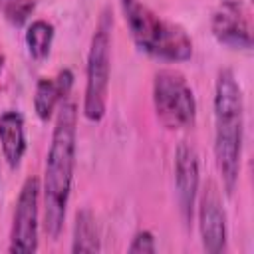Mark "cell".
Wrapping results in <instances>:
<instances>
[{
  "label": "cell",
  "mask_w": 254,
  "mask_h": 254,
  "mask_svg": "<svg viewBox=\"0 0 254 254\" xmlns=\"http://www.w3.org/2000/svg\"><path fill=\"white\" fill-rule=\"evenodd\" d=\"M73 85V73L69 69H62L56 77H42L36 83L34 91V111L42 121H48L56 107L67 99V93Z\"/></svg>",
  "instance_id": "obj_10"
},
{
  "label": "cell",
  "mask_w": 254,
  "mask_h": 254,
  "mask_svg": "<svg viewBox=\"0 0 254 254\" xmlns=\"http://www.w3.org/2000/svg\"><path fill=\"white\" fill-rule=\"evenodd\" d=\"M4 62H6V58H4V54H2V50H0V71H2V67H4Z\"/></svg>",
  "instance_id": "obj_16"
},
{
  "label": "cell",
  "mask_w": 254,
  "mask_h": 254,
  "mask_svg": "<svg viewBox=\"0 0 254 254\" xmlns=\"http://www.w3.org/2000/svg\"><path fill=\"white\" fill-rule=\"evenodd\" d=\"M38 202H40V181L36 177H28L20 189L14 220L10 230V246L12 254H32L38 250Z\"/></svg>",
  "instance_id": "obj_6"
},
{
  "label": "cell",
  "mask_w": 254,
  "mask_h": 254,
  "mask_svg": "<svg viewBox=\"0 0 254 254\" xmlns=\"http://www.w3.org/2000/svg\"><path fill=\"white\" fill-rule=\"evenodd\" d=\"M198 183H200L198 155L190 145L181 143L175 151V190H177L179 210L187 226L192 222L194 216Z\"/></svg>",
  "instance_id": "obj_8"
},
{
  "label": "cell",
  "mask_w": 254,
  "mask_h": 254,
  "mask_svg": "<svg viewBox=\"0 0 254 254\" xmlns=\"http://www.w3.org/2000/svg\"><path fill=\"white\" fill-rule=\"evenodd\" d=\"M157 250L155 246V236L149 232V230H139L131 244H129V252L131 254H153Z\"/></svg>",
  "instance_id": "obj_15"
},
{
  "label": "cell",
  "mask_w": 254,
  "mask_h": 254,
  "mask_svg": "<svg viewBox=\"0 0 254 254\" xmlns=\"http://www.w3.org/2000/svg\"><path fill=\"white\" fill-rule=\"evenodd\" d=\"M99 232L95 218L91 210L83 208L75 214V224H73V242H71V252L83 254V252H99Z\"/></svg>",
  "instance_id": "obj_12"
},
{
  "label": "cell",
  "mask_w": 254,
  "mask_h": 254,
  "mask_svg": "<svg viewBox=\"0 0 254 254\" xmlns=\"http://www.w3.org/2000/svg\"><path fill=\"white\" fill-rule=\"evenodd\" d=\"M77 149V107L73 101H62L52 131L44 169V230L56 240L64 228L65 210L71 194Z\"/></svg>",
  "instance_id": "obj_1"
},
{
  "label": "cell",
  "mask_w": 254,
  "mask_h": 254,
  "mask_svg": "<svg viewBox=\"0 0 254 254\" xmlns=\"http://www.w3.org/2000/svg\"><path fill=\"white\" fill-rule=\"evenodd\" d=\"M119 6L139 50L163 62H187L192 56V40L185 28L165 20L141 0H119Z\"/></svg>",
  "instance_id": "obj_3"
},
{
  "label": "cell",
  "mask_w": 254,
  "mask_h": 254,
  "mask_svg": "<svg viewBox=\"0 0 254 254\" xmlns=\"http://www.w3.org/2000/svg\"><path fill=\"white\" fill-rule=\"evenodd\" d=\"M111 26L113 20L109 12L103 10L89 42L87 65H85L83 115L91 123L101 121L107 109L109 73H111Z\"/></svg>",
  "instance_id": "obj_4"
},
{
  "label": "cell",
  "mask_w": 254,
  "mask_h": 254,
  "mask_svg": "<svg viewBox=\"0 0 254 254\" xmlns=\"http://www.w3.org/2000/svg\"><path fill=\"white\" fill-rule=\"evenodd\" d=\"M198 230L202 248L210 254H218L226 248V214L218 198L216 189L210 185L200 198L198 206Z\"/></svg>",
  "instance_id": "obj_9"
},
{
  "label": "cell",
  "mask_w": 254,
  "mask_h": 254,
  "mask_svg": "<svg viewBox=\"0 0 254 254\" xmlns=\"http://www.w3.org/2000/svg\"><path fill=\"white\" fill-rule=\"evenodd\" d=\"M153 105L157 119L169 131L190 129L196 121V97L185 75L165 67L153 79Z\"/></svg>",
  "instance_id": "obj_5"
},
{
  "label": "cell",
  "mask_w": 254,
  "mask_h": 254,
  "mask_svg": "<svg viewBox=\"0 0 254 254\" xmlns=\"http://www.w3.org/2000/svg\"><path fill=\"white\" fill-rule=\"evenodd\" d=\"M210 30L218 44L232 50L252 48V26L248 10L238 0H222L210 18Z\"/></svg>",
  "instance_id": "obj_7"
},
{
  "label": "cell",
  "mask_w": 254,
  "mask_h": 254,
  "mask_svg": "<svg viewBox=\"0 0 254 254\" xmlns=\"http://www.w3.org/2000/svg\"><path fill=\"white\" fill-rule=\"evenodd\" d=\"M34 8H36L34 0H0V14L16 28L24 26L30 20Z\"/></svg>",
  "instance_id": "obj_14"
},
{
  "label": "cell",
  "mask_w": 254,
  "mask_h": 254,
  "mask_svg": "<svg viewBox=\"0 0 254 254\" xmlns=\"http://www.w3.org/2000/svg\"><path fill=\"white\" fill-rule=\"evenodd\" d=\"M214 159L224 190L234 192L244 141V99L232 69H220L214 83Z\"/></svg>",
  "instance_id": "obj_2"
},
{
  "label": "cell",
  "mask_w": 254,
  "mask_h": 254,
  "mask_svg": "<svg viewBox=\"0 0 254 254\" xmlns=\"http://www.w3.org/2000/svg\"><path fill=\"white\" fill-rule=\"evenodd\" d=\"M54 42V26L46 20H34L26 30V46L34 60L48 58Z\"/></svg>",
  "instance_id": "obj_13"
},
{
  "label": "cell",
  "mask_w": 254,
  "mask_h": 254,
  "mask_svg": "<svg viewBox=\"0 0 254 254\" xmlns=\"http://www.w3.org/2000/svg\"><path fill=\"white\" fill-rule=\"evenodd\" d=\"M0 147L6 163L16 169L26 153V129L24 115L16 109L0 113Z\"/></svg>",
  "instance_id": "obj_11"
}]
</instances>
